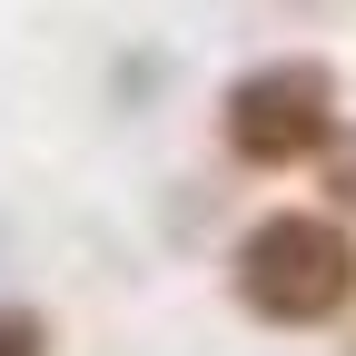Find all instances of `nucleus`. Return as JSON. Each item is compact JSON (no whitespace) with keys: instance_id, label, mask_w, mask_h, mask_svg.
<instances>
[{"instance_id":"f257e3e1","label":"nucleus","mask_w":356,"mask_h":356,"mask_svg":"<svg viewBox=\"0 0 356 356\" xmlns=\"http://www.w3.org/2000/svg\"><path fill=\"white\" fill-rule=\"evenodd\" d=\"M238 287H248L257 317H277V327H317V317H337V307L356 297V248H346L337 218L287 208V218H267V228L238 248Z\"/></svg>"},{"instance_id":"f03ea898","label":"nucleus","mask_w":356,"mask_h":356,"mask_svg":"<svg viewBox=\"0 0 356 356\" xmlns=\"http://www.w3.org/2000/svg\"><path fill=\"white\" fill-rule=\"evenodd\" d=\"M327 129H337V89H327L317 60H277V70L238 79V99H228V149L257 159V168H287L307 149H327Z\"/></svg>"},{"instance_id":"7ed1b4c3","label":"nucleus","mask_w":356,"mask_h":356,"mask_svg":"<svg viewBox=\"0 0 356 356\" xmlns=\"http://www.w3.org/2000/svg\"><path fill=\"white\" fill-rule=\"evenodd\" d=\"M0 356H50V337H40V317H0Z\"/></svg>"},{"instance_id":"20e7f679","label":"nucleus","mask_w":356,"mask_h":356,"mask_svg":"<svg viewBox=\"0 0 356 356\" xmlns=\"http://www.w3.org/2000/svg\"><path fill=\"white\" fill-rule=\"evenodd\" d=\"M337 198H346V208H356V159H346V168H337Z\"/></svg>"}]
</instances>
